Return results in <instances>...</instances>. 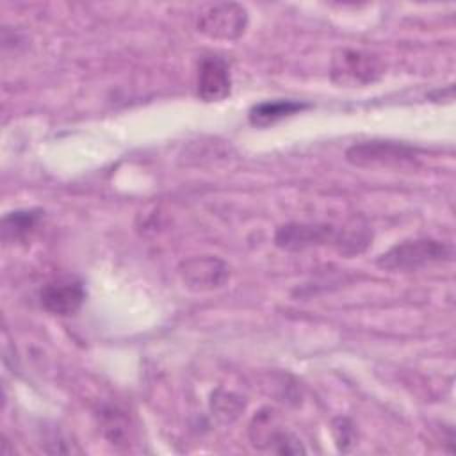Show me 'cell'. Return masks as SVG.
<instances>
[{
    "label": "cell",
    "mask_w": 456,
    "mask_h": 456,
    "mask_svg": "<svg viewBox=\"0 0 456 456\" xmlns=\"http://www.w3.org/2000/svg\"><path fill=\"white\" fill-rule=\"evenodd\" d=\"M248 27V11L235 2H221L207 5L196 16V28L212 37L232 41L244 34Z\"/></svg>",
    "instance_id": "obj_3"
},
{
    "label": "cell",
    "mask_w": 456,
    "mask_h": 456,
    "mask_svg": "<svg viewBox=\"0 0 456 456\" xmlns=\"http://www.w3.org/2000/svg\"><path fill=\"white\" fill-rule=\"evenodd\" d=\"M337 230L324 223H287L274 233V244L287 251H303L312 246L333 242Z\"/></svg>",
    "instance_id": "obj_8"
},
{
    "label": "cell",
    "mask_w": 456,
    "mask_h": 456,
    "mask_svg": "<svg viewBox=\"0 0 456 456\" xmlns=\"http://www.w3.org/2000/svg\"><path fill=\"white\" fill-rule=\"evenodd\" d=\"M308 103L297 102V100H269L260 102L251 107L249 110V121L255 126H267L273 125L283 118L294 116L305 109H308Z\"/></svg>",
    "instance_id": "obj_10"
},
{
    "label": "cell",
    "mask_w": 456,
    "mask_h": 456,
    "mask_svg": "<svg viewBox=\"0 0 456 456\" xmlns=\"http://www.w3.org/2000/svg\"><path fill=\"white\" fill-rule=\"evenodd\" d=\"M182 281L192 290L219 289L230 278V267L216 255H198L178 265Z\"/></svg>",
    "instance_id": "obj_5"
},
{
    "label": "cell",
    "mask_w": 456,
    "mask_h": 456,
    "mask_svg": "<svg viewBox=\"0 0 456 456\" xmlns=\"http://www.w3.org/2000/svg\"><path fill=\"white\" fill-rule=\"evenodd\" d=\"M125 428H126V424L121 420V417L116 411H109V415H105L103 431L112 444L119 442L125 436V433H126Z\"/></svg>",
    "instance_id": "obj_14"
},
{
    "label": "cell",
    "mask_w": 456,
    "mask_h": 456,
    "mask_svg": "<svg viewBox=\"0 0 456 456\" xmlns=\"http://www.w3.org/2000/svg\"><path fill=\"white\" fill-rule=\"evenodd\" d=\"M86 301L84 281L73 274H64L46 281L39 290L43 310L53 315L68 317L80 310Z\"/></svg>",
    "instance_id": "obj_4"
},
{
    "label": "cell",
    "mask_w": 456,
    "mask_h": 456,
    "mask_svg": "<svg viewBox=\"0 0 456 456\" xmlns=\"http://www.w3.org/2000/svg\"><path fill=\"white\" fill-rule=\"evenodd\" d=\"M43 217V210L39 208H25V210H14L4 216L2 219V239L5 244H14L20 240H25L37 223Z\"/></svg>",
    "instance_id": "obj_11"
},
{
    "label": "cell",
    "mask_w": 456,
    "mask_h": 456,
    "mask_svg": "<svg viewBox=\"0 0 456 456\" xmlns=\"http://www.w3.org/2000/svg\"><path fill=\"white\" fill-rule=\"evenodd\" d=\"M370 242V233L367 226H347L337 232L333 244L344 255H358L362 253Z\"/></svg>",
    "instance_id": "obj_12"
},
{
    "label": "cell",
    "mask_w": 456,
    "mask_h": 456,
    "mask_svg": "<svg viewBox=\"0 0 456 456\" xmlns=\"http://www.w3.org/2000/svg\"><path fill=\"white\" fill-rule=\"evenodd\" d=\"M196 91L203 102H221L232 91V73L228 62L216 55H201L196 68Z\"/></svg>",
    "instance_id": "obj_7"
},
{
    "label": "cell",
    "mask_w": 456,
    "mask_h": 456,
    "mask_svg": "<svg viewBox=\"0 0 456 456\" xmlns=\"http://www.w3.org/2000/svg\"><path fill=\"white\" fill-rule=\"evenodd\" d=\"M383 73V61L370 52L340 48L331 57L330 77L340 87H365L378 82Z\"/></svg>",
    "instance_id": "obj_2"
},
{
    "label": "cell",
    "mask_w": 456,
    "mask_h": 456,
    "mask_svg": "<svg viewBox=\"0 0 456 456\" xmlns=\"http://www.w3.org/2000/svg\"><path fill=\"white\" fill-rule=\"evenodd\" d=\"M333 436L335 444L342 452H349L351 447L354 445V426L351 424L349 419L338 417L333 420Z\"/></svg>",
    "instance_id": "obj_13"
},
{
    "label": "cell",
    "mask_w": 456,
    "mask_h": 456,
    "mask_svg": "<svg viewBox=\"0 0 456 456\" xmlns=\"http://www.w3.org/2000/svg\"><path fill=\"white\" fill-rule=\"evenodd\" d=\"M452 246L436 239H411L392 246L378 258V267L392 273L419 271L422 267L452 260Z\"/></svg>",
    "instance_id": "obj_1"
},
{
    "label": "cell",
    "mask_w": 456,
    "mask_h": 456,
    "mask_svg": "<svg viewBox=\"0 0 456 456\" xmlns=\"http://www.w3.org/2000/svg\"><path fill=\"white\" fill-rule=\"evenodd\" d=\"M249 435H251L253 445L271 452H278V454L305 452L301 442L296 436H292L289 431L280 429L269 413H260L258 417H255Z\"/></svg>",
    "instance_id": "obj_9"
},
{
    "label": "cell",
    "mask_w": 456,
    "mask_h": 456,
    "mask_svg": "<svg viewBox=\"0 0 456 456\" xmlns=\"http://www.w3.org/2000/svg\"><path fill=\"white\" fill-rule=\"evenodd\" d=\"M415 148L394 141H365L353 144L346 159L354 166H394L413 160Z\"/></svg>",
    "instance_id": "obj_6"
}]
</instances>
